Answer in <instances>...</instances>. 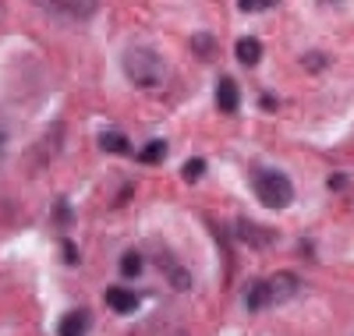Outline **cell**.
Returning a JSON list of instances; mask_svg holds the SVG:
<instances>
[{
    "instance_id": "1",
    "label": "cell",
    "mask_w": 354,
    "mask_h": 336,
    "mask_svg": "<svg viewBox=\"0 0 354 336\" xmlns=\"http://www.w3.org/2000/svg\"><path fill=\"white\" fill-rule=\"evenodd\" d=\"M298 277L294 272H277V277H266L259 283H248L245 287V308L248 312H262L270 308V304H283L298 294Z\"/></svg>"
},
{
    "instance_id": "2",
    "label": "cell",
    "mask_w": 354,
    "mask_h": 336,
    "mask_svg": "<svg viewBox=\"0 0 354 336\" xmlns=\"http://www.w3.org/2000/svg\"><path fill=\"white\" fill-rule=\"evenodd\" d=\"M121 64H124L128 82L138 85V88H153V85H160L163 75H167L163 57H160L156 50H149V46H131V50L124 53Z\"/></svg>"
},
{
    "instance_id": "3",
    "label": "cell",
    "mask_w": 354,
    "mask_h": 336,
    "mask_svg": "<svg viewBox=\"0 0 354 336\" xmlns=\"http://www.w3.org/2000/svg\"><path fill=\"white\" fill-rule=\"evenodd\" d=\"M252 188H255V195L266 209H287L294 202L290 177L283 170H273V167H255L252 170Z\"/></svg>"
},
{
    "instance_id": "4",
    "label": "cell",
    "mask_w": 354,
    "mask_h": 336,
    "mask_svg": "<svg viewBox=\"0 0 354 336\" xmlns=\"http://www.w3.org/2000/svg\"><path fill=\"white\" fill-rule=\"evenodd\" d=\"M50 18H68V21H85L100 11V4H43Z\"/></svg>"
},
{
    "instance_id": "5",
    "label": "cell",
    "mask_w": 354,
    "mask_h": 336,
    "mask_svg": "<svg viewBox=\"0 0 354 336\" xmlns=\"http://www.w3.org/2000/svg\"><path fill=\"white\" fill-rule=\"evenodd\" d=\"M106 304L117 312V315H131L138 308V294L128 290V287H110L106 290Z\"/></svg>"
},
{
    "instance_id": "6",
    "label": "cell",
    "mask_w": 354,
    "mask_h": 336,
    "mask_svg": "<svg viewBox=\"0 0 354 336\" xmlns=\"http://www.w3.org/2000/svg\"><path fill=\"white\" fill-rule=\"evenodd\" d=\"M88 312L85 308H75V312H68L61 322H57V336H85L88 333Z\"/></svg>"
},
{
    "instance_id": "7",
    "label": "cell",
    "mask_w": 354,
    "mask_h": 336,
    "mask_svg": "<svg viewBox=\"0 0 354 336\" xmlns=\"http://www.w3.org/2000/svg\"><path fill=\"white\" fill-rule=\"evenodd\" d=\"M216 106L223 110V113H234L241 106V93H238V82L234 78H220V85H216Z\"/></svg>"
},
{
    "instance_id": "8",
    "label": "cell",
    "mask_w": 354,
    "mask_h": 336,
    "mask_svg": "<svg viewBox=\"0 0 354 336\" xmlns=\"http://www.w3.org/2000/svg\"><path fill=\"white\" fill-rule=\"evenodd\" d=\"M259 57H262V43H259L255 36H245V39H238V60H241V64L255 68V64H259Z\"/></svg>"
},
{
    "instance_id": "9",
    "label": "cell",
    "mask_w": 354,
    "mask_h": 336,
    "mask_svg": "<svg viewBox=\"0 0 354 336\" xmlns=\"http://www.w3.org/2000/svg\"><path fill=\"white\" fill-rule=\"evenodd\" d=\"M238 237H241V241H252L255 248H266V244L273 241L270 230H255V227H245V223H238Z\"/></svg>"
},
{
    "instance_id": "10",
    "label": "cell",
    "mask_w": 354,
    "mask_h": 336,
    "mask_svg": "<svg viewBox=\"0 0 354 336\" xmlns=\"http://www.w3.org/2000/svg\"><path fill=\"white\" fill-rule=\"evenodd\" d=\"M100 145H103L106 152H128V138H124L121 131H103Z\"/></svg>"
},
{
    "instance_id": "11",
    "label": "cell",
    "mask_w": 354,
    "mask_h": 336,
    "mask_svg": "<svg viewBox=\"0 0 354 336\" xmlns=\"http://www.w3.org/2000/svg\"><path fill=\"white\" fill-rule=\"evenodd\" d=\"M163 156H167V142H149V145L138 152V160H142V163H160Z\"/></svg>"
},
{
    "instance_id": "12",
    "label": "cell",
    "mask_w": 354,
    "mask_h": 336,
    "mask_svg": "<svg viewBox=\"0 0 354 336\" xmlns=\"http://www.w3.org/2000/svg\"><path fill=\"white\" fill-rule=\"evenodd\" d=\"M138 272H142V255L138 252H128L121 259V277H138Z\"/></svg>"
},
{
    "instance_id": "13",
    "label": "cell",
    "mask_w": 354,
    "mask_h": 336,
    "mask_svg": "<svg viewBox=\"0 0 354 336\" xmlns=\"http://www.w3.org/2000/svg\"><path fill=\"white\" fill-rule=\"evenodd\" d=\"M170 283H174L177 290H188V287H192V277H188L181 265H174V262H170Z\"/></svg>"
},
{
    "instance_id": "14",
    "label": "cell",
    "mask_w": 354,
    "mask_h": 336,
    "mask_svg": "<svg viewBox=\"0 0 354 336\" xmlns=\"http://www.w3.org/2000/svg\"><path fill=\"white\" fill-rule=\"evenodd\" d=\"M205 174V160H188V167H185V180H198Z\"/></svg>"
},
{
    "instance_id": "15",
    "label": "cell",
    "mask_w": 354,
    "mask_h": 336,
    "mask_svg": "<svg viewBox=\"0 0 354 336\" xmlns=\"http://www.w3.org/2000/svg\"><path fill=\"white\" fill-rule=\"evenodd\" d=\"M270 8L273 4H262V0H241V4H238V11H245V15L248 11H270Z\"/></svg>"
},
{
    "instance_id": "16",
    "label": "cell",
    "mask_w": 354,
    "mask_h": 336,
    "mask_svg": "<svg viewBox=\"0 0 354 336\" xmlns=\"http://www.w3.org/2000/svg\"><path fill=\"white\" fill-rule=\"evenodd\" d=\"M195 46H198V53H202V57H209V46H213V39H209V36H198V39H195Z\"/></svg>"
}]
</instances>
